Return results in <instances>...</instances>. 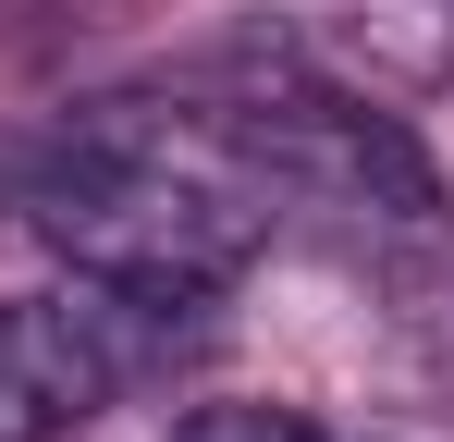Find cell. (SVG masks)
<instances>
[{"label": "cell", "instance_id": "obj_1", "mask_svg": "<svg viewBox=\"0 0 454 442\" xmlns=\"http://www.w3.org/2000/svg\"><path fill=\"white\" fill-rule=\"evenodd\" d=\"M25 221L74 258L86 283L209 307V295L258 258L270 185L246 172L233 123H160V111H136V99H111V111H86L74 136L37 160Z\"/></svg>", "mask_w": 454, "mask_h": 442}, {"label": "cell", "instance_id": "obj_2", "mask_svg": "<svg viewBox=\"0 0 454 442\" xmlns=\"http://www.w3.org/2000/svg\"><path fill=\"white\" fill-rule=\"evenodd\" d=\"M222 123L246 147V172L270 197H295V209H332V221H356V233H393V246H430L442 233V172H430V147L405 136L380 99L270 86V99H246Z\"/></svg>", "mask_w": 454, "mask_h": 442}, {"label": "cell", "instance_id": "obj_3", "mask_svg": "<svg viewBox=\"0 0 454 442\" xmlns=\"http://www.w3.org/2000/svg\"><path fill=\"white\" fill-rule=\"evenodd\" d=\"M184 320L197 307L86 283V271L50 283V295H25V307H0V442H74L98 406H123L172 357Z\"/></svg>", "mask_w": 454, "mask_h": 442}, {"label": "cell", "instance_id": "obj_4", "mask_svg": "<svg viewBox=\"0 0 454 442\" xmlns=\"http://www.w3.org/2000/svg\"><path fill=\"white\" fill-rule=\"evenodd\" d=\"M172 442H319V430H307L295 406H197Z\"/></svg>", "mask_w": 454, "mask_h": 442}]
</instances>
